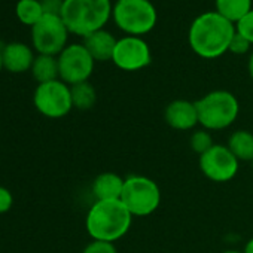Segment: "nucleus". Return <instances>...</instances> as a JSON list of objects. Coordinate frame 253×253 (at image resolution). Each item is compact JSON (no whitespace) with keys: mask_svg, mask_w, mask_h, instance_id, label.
I'll return each instance as SVG.
<instances>
[{"mask_svg":"<svg viewBox=\"0 0 253 253\" xmlns=\"http://www.w3.org/2000/svg\"><path fill=\"white\" fill-rule=\"evenodd\" d=\"M235 35V24L216 11L198 15L188 32V42L194 54L204 60H214L229 51Z\"/></svg>","mask_w":253,"mask_h":253,"instance_id":"obj_1","label":"nucleus"},{"mask_svg":"<svg viewBox=\"0 0 253 253\" xmlns=\"http://www.w3.org/2000/svg\"><path fill=\"white\" fill-rule=\"evenodd\" d=\"M133 223V214L121 200L95 201L86 216L85 228L92 240L116 243L126 235Z\"/></svg>","mask_w":253,"mask_h":253,"instance_id":"obj_2","label":"nucleus"},{"mask_svg":"<svg viewBox=\"0 0 253 253\" xmlns=\"http://www.w3.org/2000/svg\"><path fill=\"white\" fill-rule=\"evenodd\" d=\"M112 0H63L60 17L70 35L86 38L107 24L112 18Z\"/></svg>","mask_w":253,"mask_h":253,"instance_id":"obj_3","label":"nucleus"},{"mask_svg":"<svg viewBox=\"0 0 253 253\" xmlns=\"http://www.w3.org/2000/svg\"><path fill=\"white\" fill-rule=\"evenodd\" d=\"M198 121L204 130L220 131L231 126L240 113L237 97L226 89H214L195 101Z\"/></svg>","mask_w":253,"mask_h":253,"instance_id":"obj_4","label":"nucleus"},{"mask_svg":"<svg viewBox=\"0 0 253 253\" xmlns=\"http://www.w3.org/2000/svg\"><path fill=\"white\" fill-rule=\"evenodd\" d=\"M112 18L125 36L143 38L155 29L158 12L151 0H116Z\"/></svg>","mask_w":253,"mask_h":253,"instance_id":"obj_5","label":"nucleus"},{"mask_svg":"<svg viewBox=\"0 0 253 253\" xmlns=\"http://www.w3.org/2000/svg\"><path fill=\"white\" fill-rule=\"evenodd\" d=\"M121 201L133 217H146L160 207L161 189L151 177L133 174L125 177Z\"/></svg>","mask_w":253,"mask_h":253,"instance_id":"obj_6","label":"nucleus"},{"mask_svg":"<svg viewBox=\"0 0 253 253\" xmlns=\"http://www.w3.org/2000/svg\"><path fill=\"white\" fill-rule=\"evenodd\" d=\"M69 29L58 14H45L41 21L32 27V45L38 54L58 57L69 45Z\"/></svg>","mask_w":253,"mask_h":253,"instance_id":"obj_7","label":"nucleus"},{"mask_svg":"<svg viewBox=\"0 0 253 253\" xmlns=\"http://www.w3.org/2000/svg\"><path fill=\"white\" fill-rule=\"evenodd\" d=\"M33 104L41 115L49 119L64 118L73 109L70 85L61 79L38 84L33 92Z\"/></svg>","mask_w":253,"mask_h":253,"instance_id":"obj_8","label":"nucleus"},{"mask_svg":"<svg viewBox=\"0 0 253 253\" xmlns=\"http://www.w3.org/2000/svg\"><path fill=\"white\" fill-rule=\"evenodd\" d=\"M57 58L60 79L70 86L86 82L94 72L95 60L84 43H69Z\"/></svg>","mask_w":253,"mask_h":253,"instance_id":"obj_9","label":"nucleus"},{"mask_svg":"<svg viewBox=\"0 0 253 253\" xmlns=\"http://www.w3.org/2000/svg\"><path fill=\"white\" fill-rule=\"evenodd\" d=\"M198 166L209 180L226 183L237 176L240 161L232 155L226 145H214L210 151L200 155Z\"/></svg>","mask_w":253,"mask_h":253,"instance_id":"obj_10","label":"nucleus"},{"mask_svg":"<svg viewBox=\"0 0 253 253\" xmlns=\"http://www.w3.org/2000/svg\"><path fill=\"white\" fill-rule=\"evenodd\" d=\"M152 61V52L148 42L139 36H124L118 39L112 63L124 72H139Z\"/></svg>","mask_w":253,"mask_h":253,"instance_id":"obj_11","label":"nucleus"},{"mask_svg":"<svg viewBox=\"0 0 253 253\" xmlns=\"http://www.w3.org/2000/svg\"><path fill=\"white\" fill-rule=\"evenodd\" d=\"M164 121L177 131H189L195 128L197 125H200L195 101L185 98L173 100L164 109Z\"/></svg>","mask_w":253,"mask_h":253,"instance_id":"obj_12","label":"nucleus"},{"mask_svg":"<svg viewBox=\"0 0 253 253\" xmlns=\"http://www.w3.org/2000/svg\"><path fill=\"white\" fill-rule=\"evenodd\" d=\"M35 49L24 42H9L2 46L3 69L11 73H26L35 63Z\"/></svg>","mask_w":253,"mask_h":253,"instance_id":"obj_13","label":"nucleus"},{"mask_svg":"<svg viewBox=\"0 0 253 253\" xmlns=\"http://www.w3.org/2000/svg\"><path fill=\"white\" fill-rule=\"evenodd\" d=\"M125 179L116 173L104 171L98 174L91 185V192L95 201H115L121 200Z\"/></svg>","mask_w":253,"mask_h":253,"instance_id":"obj_14","label":"nucleus"},{"mask_svg":"<svg viewBox=\"0 0 253 253\" xmlns=\"http://www.w3.org/2000/svg\"><path fill=\"white\" fill-rule=\"evenodd\" d=\"M116 42L118 39L112 33L101 29L86 36L82 43L85 45V48L88 49V52L95 61H112Z\"/></svg>","mask_w":253,"mask_h":253,"instance_id":"obj_15","label":"nucleus"},{"mask_svg":"<svg viewBox=\"0 0 253 253\" xmlns=\"http://www.w3.org/2000/svg\"><path fill=\"white\" fill-rule=\"evenodd\" d=\"M228 149L240 163L253 161V133L247 130L234 131L226 143Z\"/></svg>","mask_w":253,"mask_h":253,"instance_id":"obj_16","label":"nucleus"},{"mask_svg":"<svg viewBox=\"0 0 253 253\" xmlns=\"http://www.w3.org/2000/svg\"><path fill=\"white\" fill-rule=\"evenodd\" d=\"M30 72L38 84H46L51 81H57V79H60L58 58L54 55L38 54Z\"/></svg>","mask_w":253,"mask_h":253,"instance_id":"obj_17","label":"nucleus"},{"mask_svg":"<svg viewBox=\"0 0 253 253\" xmlns=\"http://www.w3.org/2000/svg\"><path fill=\"white\" fill-rule=\"evenodd\" d=\"M252 5V0H214V11L228 21L237 24L247 12L253 9Z\"/></svg>","mask_w":253,"mask_h":253,"instance_id":"obj_18","label":"nucleus"},{"mask_svg":"<svg viewBox=\"0 0 253 253\" xmlns=\"http://www.w3.org/2000/svg\"><path fill=\"white\" fill-rule=\"evenodd\" d=\"M15 15L24 26L33 27L45 15L41 0H18L15 5Z\"/></svg>","mask_w":253,"mask_h":253,"instance_id":"obj_19","label":"nucleus"},{"mask_svg":"<svg viewBox=\"0 0 253 253\" xmlns=\"http://www.w3.org/2000/svg\"><path fill=\"white\" fill-rule=\"evenodd\" d=\"M70 92L73 107L78 110H89L97 103V91L88 81L72 85Z\"/></svg>","mask_w":253,"mask_h":253,"instance_id":"obj_20","label":"nucleus"},{"mask_svg":"<svg viewBox=\"0 0 253 253\" xmlns=\"http://www.w3.org/2000/svg\"><path fill=\"white\" fill-rule=\"evenodd\" d=\"M214 145L216 143L213 142V136L210 134L209 130H204V128L194 131L189 137V146L195 154H198V157L210 151Z\"/></svg>","mask_w":253,"mask_h":253,"instance_id":"obj_21","label":"nucleus"},{"mask_svg":"<svg viewBox=\"0 0 253 253\" xmlns=\"http://www.w3.org/2000/svg\"><path fill=\"white\" fill-rule=\"evenodd\" d=\"M235 32L246 38L252 45H253V9L247 12L237 24H235Z\"/></svg>","mask_w":253,"mask_h":253,"instance_id":"obj_22","label":"nucleus"},{"mask_svg":"<svg viewBox=\"0 0 253 253\" xmlns=\"http://www.w3.org/2000/svg\"><path fill=\"white\" fill-rule=\"evenodd\" d=\"M250 49H252V43L246 38H243L241 35H238L235 32V35H234V38H232V41L229 43V51L228 52H231L234 55H244V54H249Z\"/></svg>","mask_w":253,"mask_h":253,"instance_id":"obj_23","label":"nucleus"},{"mask_svg":"<svg viewBox=\"0 0 253 253\" xmlns=\"http://www.w3.org/2000/svg\"><path fill=\"white\" fill-rule=\"evenodd\" d=\"M82 253H118L115 243H107V241H98L92 240L85 246Z\"/></svg>","mask_w":253,"mask_h":253,"instance_id":"obj_24","label":"nucleus"},{"mask_svg":"<svg viewBox=\"0 0 253 253\" xmlns=\"http://www.w3.org/2000/svg\"><path fill=\"white\" fill-rule=\"evenodd\" d=\"M14 206V195L12 192L0 185V214H3V213H8Z\"/></svg>","mask_w":253,"mask_h":253,"instance_id":"obj_25","label":"nucleus"},{"mask_svg":"<svg viewBox=\"0 0 253 253\" xmlns=\"http://www.w3.org/2000/svg\"><path fill=\"white\" fill-rule=\"evenodd\" d=\"M45 14H58L61 12L63 0H41Z\"/></svg>","mask_w":253,"mask_h":253,"instance_id":"obj_26","label":"nucleus"},{"mask_svg":"<svg viewBox=\"0 0 253 253\" xmlns=\"http://www.w3.org/2000/svg\"><path fill=\"white\" fill-rule=\"evenodd\" d=\"M243 253H253V237L247 240V243L244 244Z\"/></svg>","mask_w":253,"mask_h":253,"instance_id":"obj_27","label":"nucleus"},{"mask_svg":"<svg viewBox=\"0 0 253 253\" xmlns=\"http://www.w3.org/2000/svg\"><path fill=\"white\" fill-rule=\"evenodd\" d=\"M247 69H249V75H250V78L253 79V51L250 52L249 63H247Z\"/></svg>","mask_w":253,"mask_h":253,"instance_id":"obj_28","label":"nucleus"},{"mask_svg":"<svg viewBox=\"0 0 253 253\" xmlns=\"http://www.w3.org/2000/svg\"><path fill=\"white\" fill-rule=\"evenodd\" d=\"M220 253H243V252H240V250H234V249H231V250H223V252H220Z\"/></svg>","mask_w":253,"mask_h":253,"instance_id":"obj_29","label":"nucleus"},{"mask_svg":"<svg viewBox=\"0 0 253 253\" xmlns=\"http://www.w3.org/2000/svg\"><path fill=\"white\" fill-rule=\"evenodd\" d=\"M3 69V63H2V46H0V72Z\"/></svg>","mask_w":253,"mask_h":253,"instance_id":"obj_30","label":"nucleus"},{"mask_svg":"<svg viewBox=\"0 0 253 253\" xmlns=\"http://www.w3.org/2000/svg\"><path fill=\"white\" fill-rule=\"evenodd\" d=\"M252 166H253V161H252Z\"/></svg>","mask_w":253,"mask_h":253,"instance_id":"obj_31","label":"nucleus"}]
</instances>
